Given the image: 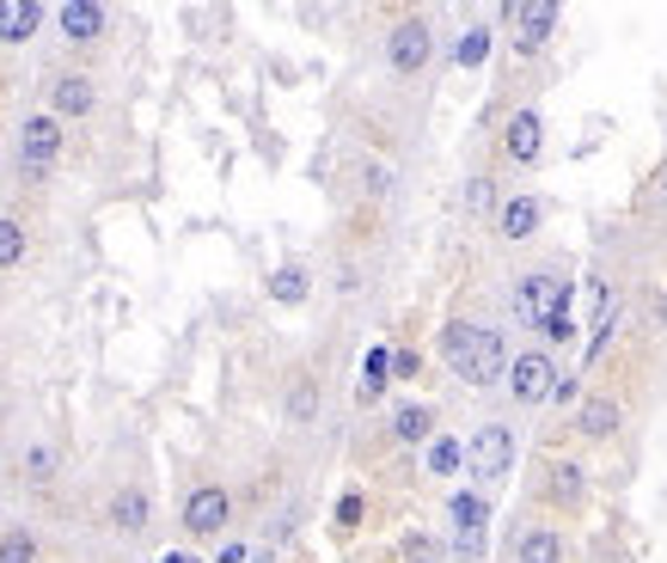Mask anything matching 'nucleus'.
Returning <instances> with one entry per match:
<instances>
[{
    "mask_svg": "<svg viewBox=\"0 0 667 563\" xmlns=\"http://www.w3.org/2000/svg\"><path fill=\"white\" fill-rule=\"evenodd\" d=\"M465 472L478 490H497L502 478L514 472V428L509 423H484L472 442H465Z\"/></svg>",
    "mask_w": 667,
    "mask_h": 563,
    "instance_id": "7ed1b4c3",
    "label": "nucleus"
},
{
    "mask_svg": "<svg viewBox=\"0 0 667 563\" xmlns=\"http://www.w3.org/2000/svg\"><path fill=\"white\" fill-rule=\"evenodd\" d=\"M307 294H312V276L300 270V264H282V270L270 276V300L275 307H300Z\"/></svg>",
    "mask_w": 667,
    "mask_h": 563,
    "instance_id": "4be33fe9",
    "label": "nucleus"
},
{
    "mask_svg": "<svg viewBox=\"0 0 667 563\" xmlns=\"http://www.w3.org/2000/svg\"><path fill=\"white\" fill-rule=\"evenodd\" d=\"M465 465V442H453V435H428V472L435 478H453Z\"/></svg>",
    "mask_w": 667,
    "mask_h": 563,
    "instance_id": "b1692460",
    "label": "nucleus"
},
{
    "mask_svg": "<svg viewBox=\"0 0 667 563\" xmlns=\"http://www.w3.org/2000/svg\"><path fill=\"white\" fill-rule=\"evenodd\" d=\"M37 25H43V7H37V0H0V43H25Z\"/></svg>",
    "mask_w": 667,
    "mask_h": 563,
    "instance_id": "a211bd4d",
    "label": "nucleus"
},
{
    "mask_svg": "<svg viewBox=\"0 0 667 563\" xmlns=\"http://www.w3.org/2000/svg\"><path fill=\"white\" fill-rule=\"evenodd\" d=\"M13 264H25V227L0 215V270H13Z\"/></svg>",
    "mask_w": 667,
    "mask_h": 563,
    "instance_id": "cd10ccee",
    "label": "nucleus"
},
{
    "mask_svg": "<svg viewBox=\"0 0 667 563\" xmlns=\"http://www.w3.org/2000/svg\"><path fill=\"white\" fill-rule=\"evenodd\" d=\"M55 25H62L68 43H99L104 25H111V13H104L99 0H68V7H55Z\"/></svg>",
    "mask_w": 667,
    "mask_h": 563,
    "instance_id": "2eb2a0df",
    "label": "nucleus"
},
{
    "mask_svg": "<svg viewBox=\"0 0 667 563\" xmlns=\"http://www.w3.org/2000/svg\"><path fill=\"white\" fill-rule=\"evenodd\" d=\"M312 417H319V380L300 374L288 386V423H312Z\"/></svg>",
    "mask_w": 667,
    "mask_h": 563,
    "instance_id": "393cba45",
    "label": "nucleus"
},
{
    "mask_svg": "<svg viewBox=\"0 0 667 563\" xmlns=\"http://www.w3.org/2000/svg\"><path fill=\"white\" fill-rule=\"evenodd\" d=\"M514 563H564V533L557 527H527L521 546H514Z\"/></svg>",
    "mask_w": 667,
    "mask_h": 563,
    "instance_id": "aec40b11",
    "label": "nucleus"
},
{
    "mask_svg": "<svg viewBox=\"0 0 667 563\" xmlns=\"http://www.w3.org/2000/svg\"><path fill=\"white\" fill-rule=\"evenodd\" d=\"M502 380H509L514 405H551V393H557V368H551L546 349H521Z\"/></svg>",
    "mask_w": 667,
    "mask_h": 563,
    "instance_id": "423d86ee",
    "label": "nucleus"
},
{
    "mask_svg": "<svg viewBox=\"0 0 667 563\" xmlns=\"http://www.w3.org/2000/svg\"><path fill=\"white\" fill-rule=\"evenodd\" d=\"M55 465H62V453H55L50 442H31V447H25V484H31V490L55 484Z\"/></svg>",
    "mask_w": 667,
    "mask_h": 563,
    "instance_id": "5701e85b",
    "label": "nucleus"
},
{
    "mask_svg": "<svg viewBox=\"0 0 667 563\" xmlns=\"http://www.w3.org/2000/svg\"><path fill=\"white\" fill-rule=\"evenodd\" d=\"M576 398H582V386H576V380H564V374H557V393H551V405H576Z\"/></svg>",
    "mask_w": 667,
    "mask_h": 563,
    "instance_id": "72a5a7b5",
    "label": "nucleus"
},
{
    "mask_svg": "<svg viewBox=\"0 0 667 563\" xmlns=\"http://www.w3.org/2000/svg\"><path fill=\"white\" fill-rule=\"evenodd\" d=\"M484 55H490V31H484V25H472V31L453 43V62H460V68H484Z\"/></svg>",
    "mask_w": 667,
    "mask_h": 563,
    "instance_id": "bb28decb",
    "label": "nucleus"
},
{
    "mask_svg": "<svg viewBox=\"0 0 667 563\" xmlns=\"http://www.w3.org/2000/svg\"><path fill=\"white\" fill-rule=\"evenodd\" d=\"M618 428H625V405L613 393H588L582 410H576V435L582 442H613Z\"/></svg>",
    "mask_w": 667,
    "mask_h": 563,
    "instance_id": "f8f14e48",
    "label": "nucleus"
},
{
    "mask_svg": "<svg viewBox=\"0 0 667 563\" xmlns=\"http://www.w3.org/2000/svg\"><path fill=\"white\" fill-rule=\"evenodd\" d=\"M539 496H546L551 509L576 514L582 509V496H588V472L576 460H546V472H539Z\"/></svg>",
    "mask_w": 667,
    "mask_h": 563,
    "instance_id": "9b49d317",
    "label": "nucleus"
},
{
    "mask_svg": "<svg viewBox=\"0 0 667 563\" xmlns=\"http://www.w3.org/2000/svg\"><path fill=\"white\" fill-rule=\"evenodd\" d=\"M55 159H62V123H55L50 111H43V117H25V129H18V171H25L31 184H43Z\"/></svg>",
    "mask_w": 667,
    "mask_h": 563,
    "instance_id": "39448f33",
    "label": "nucleus"
},
{
    "mask_svg": "<svg viewBox=\"0 0 667 563\" xmlns=\"http://www.w3.org/2000/svg\"><path fill=\"white\" fill-rule=\"evenodd\" d=\"M227 514H233V496H227L221 484H196V490L184 496V533H196V539L227 533Z\"/></svg>",
    "mask_w": 667,
    "mask_h": 563,
    "instance_id": "1a4fd4ad",
    "label": "nucleus"
},
{
    "mask_svg": "<svg viewBox=\"0 0 667 563\" xmlns=\"http://www.w3.org/2000/svg\"><path fill=\"white\" fill-rule=\"evenodd\" d=\"M441 361L465 380V386H497V380L509 374V337H502V331H484V324L453 319L441 331Z\"/></svg>",
    "mask_w": 667,
    "mask_h": 563,
    "instance_id": "f257e3e1",
    "label": "nucleus"
},
{
    "mask_svg": "<svg viewBox=\"0 0 667 563\" xmlns=\"http://www.w3.org/2000/svg\"><path fill=\"white\" fill-rule=\"evenodd\" d=\"M618 312H625V300H618V289H606V282H594V331H588V361L606 356V337L618 331Z\"/></svg>",
    "mask_w": 667,
    "mask_h": 563,
    "instance_id": "f3484780",
    "label": "nucleus"
},
{
    "mask_svg": "<svg viewBox=\"0 0 667 563\" xmlns=\"http://www.w3.org/2000/svg\"><path fill=\"white\" fill-rule=\"evenodd\" d=\"M221 563H245V546H221Z\"/></svg>",
    "mask_w": 667,
    "mask_h": 563,
    "instance_id": "f704fd0d",
    "label": "nucleus"
},
{
    "mask_svg": "<svg viewBox=\"0 0 667 563\" xmlns=\"http://www.w3.org/2000/svg\"><path fill=\"white\" fill-rule=\"evenodd\" d=\"M490 178H472V184H465V208H490Z\"/></svg>",
    "mask_w": 667,
    "mask_h": 563,
    "instance_id": "2f4dec72",
    "label": "nucleus"
},
{
    "mask_svg": "<svg viewBox=\"0 0 667 563\" xmlns=\"http://www.w3.org/2000/svg\"><path fill=\"white\" fill-rule=\"evenodd\" d=\"M569 276L564 270H533L514 282V319L527 324V331H539L546 319H557V312H569Z\"/></svg>",
    "mask_w": 667,
    "mask_h": 563,
    "instance_id": "f03ea898",
    "label": "nucleus"
},
{
    "mask_svg": "<svg viewBox=\"0 0 667 563\" xmlns=\"http://www.w3.org/2000/svg\"><path fill=\"white\" fill-rule=\"evenodd\" d=\"M539 337H546V343H569V337H576V319H569V312H557V319L539 324Z\"/></svg>",
    "mask_w": 667,
    "mask_h": 563,
    "instance_id": "c756f323",
    "label": "nucleus"
},
{
    "mask_svg": "<svg viewBox=\"0 0 667 563\" xmlns=\"http://www.w3.org/2000/svg\"><path fill=\"white\" fill-rule=\"evenodd\" d=\"M662 203H667V178H662Z\"/></svg>",
    "mask_w": 667,
    "mask_h": 563,
    "instance_id": "e433bc0d",
    "label": "nucleus"
},
{
    "mask_svg": "<svg viewBox=\"0 0 667 563\" xmlns=\"http://www.w3.org/2000/svg\"><path fill=\"white\" fill-rule=\"evenodd\" d=\"M655 319H662V324H667V289H662V294H655Z\"/></svg>",
    "mask_w": 667,
    "mask_h": 563,
    "instance_id": "c9c22d12",
    "label": "nucleus"
},
{
    "mask_svg": "<svg viewBox=\"0 0 667 563\" xmlns=\"http://www.w3.org/2000/svg\"><path fill=\"white\" fill-rule=\"evenodd\" d=\"M447 514H453V551H460V558H484V533H490V496H484V490H453Z\"/></svg>",
    "mask_w": 667,
    "mask_h": 563,
    "instance_id": "0eeeda50",
    "label": "nucleus"
},
{
    "mask_svg": "<svg viewBox=\"0 0 667 563\" xmlns=\"http://www.w3.org/2000/svg\"><path fill=\"white\" fill-rule=\"evenodd\" d=\"M502 18H509L514 55H539L551 43V31H557L564 7H557V0H514V7H502Z\"/></svg>",
    "mask_w": 667,
    "mask_h": 563,
    "instance_id": "20e7f679",
    "label": "nucleus"
},
{
    "mask_svg": "<svg viewBox=\"0 0 667 563\" xmlns=\"http://www.w3.org/2000/svg\"><path fill=\"white\" fill-rule=\"evenodd\" d=\"M393 435H398L405 447L428 442V435H435V410H428V405H398V410H393Z\"/></svg>",
    "mask_w": 667,
    "mask_h": 563,
    "instance_id": "412c9836",
    "label": "nucleus"
},
{
    "mask_svg": "<svg viewBox=\"0 0 667 563\" xmlns=\"http://www.w3.org/2000/svg\"><path fill=\"white\" fill-rule=\"evenodd\" d=\"M92 104H99V86L86 80V74H55L50 80V117H92Z\"/></svg>",
    "mask_w": 667,
    "mask_h": 563,
    "instance_id": "4468645a",
    "label": "nucleus"
},
{
    "mask_svg": "<svg viewBox=\"0 0 667 563\" xmlns=\"http://www.w3.org/2000/svg\"><path fill=\"white\" fill-rule=\"evenodd\" d=\"M539 221H546V208H539V196L533 190H514V196H502V208H497V233L502 240H533L539 233Z\"/></svg>",
    "mask_w": 667,
    "mask_h": 563,
    "instance_id": "ddd939ff",
    "label": "nucleus"
},
{
    "mask_svg": "<svg viewBox=\"0 0 667 563\" xmlns=\"http://www.w3.org/2000/svg\"><path fill=\"white\" fill-rule=\"evenodd\" d=\"M0 563H37V533L31 527H7L0 533Z\"/></svg>",
    "mask_w": 667,
    "mask_h": 563,
    "instance_id": "a878e982",
    "label": "nucleus"
},
{
    "mask_svg": "<svg viewBox=\"0 0 667 563\" xmlns=\"http://www.w3.org/2000/svg\"><path fill=\"white\" fill-rule=\"evenodd\" d=\"M337 527H343V533H356V527H361V496H356V490L337 502Z\"/></svg>",
    "mask_w": 667,
    "mask_h": 563,
    "instance_id": "7c9ffc66",
    "label": "nucleus"
},
{
    "mask_svg": "<svg viewBox=\"0 0 667 563\" xmlns=\"http://www.w3.org/2000/svg\"><path fill=\"white\" fill-rule=\"evenodd\" d=\"M405 558L411 563H441V546H435L428 533H411V539H405Z\"/></svg>",
    "mask_w": 667,
    "mask_h": 563,
    "instance_id": "c85d7f7f",
    "label": "nucleus"
},
{
    "mask_svg": "<svg viewBox=\"0 0 667 563\" xmlns=\"http://www.w3.org/2000/svg\"><path fill=\"white\" fill-rule=\"evenodd\" d=\"M662 159H667V154H662Z\"/></svg>",
    "mask_w": 667,
    "mask_h": 563,
    "instance_id": "4c0bfd02",
    "label": "nucleus"
},
{
    "mask_svg": "<svg viewBox=\"0 0 667 563\" xmlns=\"http://www.w3.org/2000/svg\"><path fill=\"white\" fill-rule=\"evenodd\" d=\"M502 154H509V166H539V154H546V117L521 104V111L502 123Z\"/></svg>",
    "mask_w": 667,
    "mask_h": 563,
    "instance_id": "9d476101",
    "label": "nucleus"
},
{
    "mask_svg": "<svg viewBox=\"0 0 667 563\" xmlns=\"http://www.w3.org/2000/svg\"><path fill=\"white\" fill-rule=\"evenodd\" d=\"M386 386H393V349L380 343V349H368V361H361L356 398H361V405H380V398H386Z\"/></svg>",
    "mask_w": 667,
    "mask_h": 563,
    "instance_id": "6ab92c4d",
    "label": "nucleus"
},
{
    "mask_svg": "<svg viewBox=\"0 0 667 563\" xmlns=\"http://www.w3.org/2000/svg\"><path fill=\"white\" fill-rule=\"evenodd\" d=\"M428 55H435V37H428V18H398L393 37H386V62H393V74H423Z\"/></svg>",
    "mask_w": 667,
    "mask_h": 563,
    "instance_id": "6e6552de",
    "label": "nucleus"
},
{
    "mask_svg": "<svg viewBox=\"0 0 667 563\" xmlns=\"http://www.w3.org/2000/svg\"><path fill=\"white\" fill-rule=\"evenodd\" d=\"M147 521H154L147 490H141V484H123V490L111 496V527H117L123 539H141V533H147Z\"/></svg>",
    "mask_w": 667,
    "mask_h": 563,
    "instance_id": "dca6fc26",
    "label": "nucleus"
},
{
    "mask_svg": "<svg viewBox=\"0 0 667 563\" xmlns=\"http://www.w3.org/2000/svg\"><path fill=\"white\" fill-rule=\"evenodd\" d=\"M423 361H416V349H393V380H411Z\"/></svg>",
    "mask_w": 667,
    "mask_h": 563,
    "instance_id": "473e14b6",
    "label": "nucleus"
}]
</instances>
